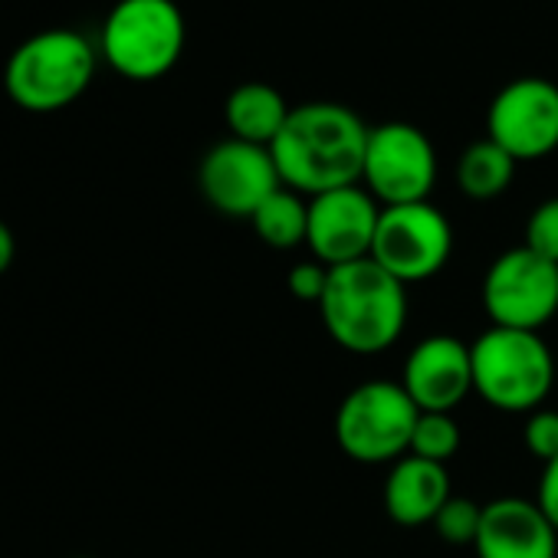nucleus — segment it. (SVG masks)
I'll list each match as a JSON object with an SVG mask.
<instances>
[{
    "label": "nucleus",
    "instance_id": "12",
    "mask_svg": "<svg viewBox=\"0 0 558 558\" xmlns=\"http://www.w3.org/2000/svg\"><path fill=\"white\" fill-rule=\"evenodd\" d=\"M381 204L362 187H336L310 197V233L306 246L323 266H345L372 256Z\"/></svg>",
    "mask_w": 558,
    "mask_h": 558
},
{
    "label": "nucleus",
    "instance_id": "23",
    "mask_svg": "<svg viewBox=\"0 0 558 558\" xmlns=\"http://www.w3.org/2000/svg\"><path fill=\"white\" fill-rule=\"evenodd\" d=\"M326 283H329V266H323L319 259H306V263H296L287 276V287L296 300L303 303H316L323 300L326 293Z\"/></svg>",
    "mask_w": 558,
    "mask_h": 558
},
{
    "label": "nucleus",
    "instance_id": "20",
    "mask_svg": "<svg viewBox=\"0 0 558 558\" xmlns=\"http://www.w3.org/2000/svg\"><path fill=\"white\" fill-rule=\"evenodd\" d=\"M480 522H483V506H476V502L466 499V496H450V499L444 502V509L437 512L434 529H437V535H440L444 542L470 545V542H476Z\"/></svg>",
    "mask_w": 558,
    "mask_h": 558
},
{
    "label": "nucleus",
    "instance_id": "7",
    "mask_svg": "<svg viewBox=\"0 0 558 558\" xmlns=\"http://www.w3.org/2000/svg\"><path fill=\"white\" fill-rule=\"evenodd\" d=\"M483 310L499 329L538 332L558 313V263L529 246L506 250L483 279Z\"/></svg>",
    "mask_w": 558,
    "mask_h": 558
},
{
    "label": "nucleus",
    "instance_id": "19",
    "mask_svg": "<svg viewBox=\"0 0 558 558\" xmlns=\"http://www.w3.org/2000/svg\"><path fill=\"white\" fill-rule=\"evenodd\" d=\"M460 440H463V437H460V427H457L453 414H424V411H421L408 453L447 466V460L457 457Z\"/></svg>",
    "mask_w": 558,
    "mask_h": 558
},
{
    "label": "nucleus",
    "instance_id": "5",
    "mask_svg": "<svg viewBox=\"0 0 558 558\" xmlns=\"http://www.w3.org/2000/svg\"><path fill=\"white\" fill-rule=\"evenodd\" d=\"M106 63L132 80L155 83L168 76L187 44V24L174 0H119L102 24Z\"/></svg>",
    "mask_w": 558,
    "mask_h": 558
},
{
    "label": "nucleus",
    "instance_id": "1",
    "mask_svg": "<svg viewBox=\"0 0 558 558\" xmlns=\"http://www.w3.org/2000/svg\"><path fill=\"white\" fill-rule=\"evenodd\" d=\"M368 132L372 129L349 106L303 102L293 106L269 151L287 187L316 197L336 187L362 184Z\"/></svg>",
    "mask_w": 558,
    "mask_h": 558
},
{
    "label": "nucleus",
    "instance_id": "22",
    "mask_svg": "<svg viewBox=\"0 0 558 558\" xmlns=\"http://www.w3.org/2000/svg\"><path fill=\"white\" fill-rule=\"evenodd\" d=\"M522 440L529 447L532 457H538L542 463L558 460V411H532L522 430Z\"/></svg>",
    "mask_w": 558,
    "mask_h": 558
},
{
    "label": "nucleus",
    "instance_id": "10",
    "mask_svg": "<svg viewBox=\"0 0 558 558\" xmlns=\"http://www.w3.org/2000/svg\"><path fill=\"white\" fill-rule=\"evenodd\" d=\"M486 138L515 161H538L558 148V86L522 76L502 86L486 112Z\"/></svg>",
    "mask_w": 558,
    "mask_h": 558
},
{
    "label": "nucleus",
    "instance_id": "24",
    "mask_svg": "<svg viewBox=\"0 0 558 558\" xmlns=\"http://www.w3.org/2000/svg\"><path fill=\"white\" fill-rule=\"evenodd\" d=\"M538 509L548 515V522L558 529V460L545 463L542 480H538V496H535Z\"/></svg>",
    "mask_w": 558,
    "mask_h": 558
},
{
    "label": "nucleus",
    "instance_id": "17",
    "mask_svg": "<svg viewBox=\"0 0 558 558\" xmlns=\"http://www.w3.org/2000/svg\"><path fill=\"white\" fill-rule=\"evenodd\" d=\"M256 236L272 246V250H293L300 243H306L310 233V201H303L300 191L293 187H279L276 194H269L256 214L250 217Z\"/></svg>",
    "mask_w": 558,
    "mask_h": 558
},
{
    "label": "nucleus",
    "instance_id": "26",
    "mask_svg": "<svg viewBox=\"0 0 558 558\" xmlns=\"http://www.w3.org/2000/svg\"><path fill=\"white\" fill-rule=\"evenodd\" d=\"M80 558H89V555H80Z\"/></svg>",
    "mask_w": 558,
    "mask_h": 558
},
{
    "label": "nucleus",
    "instance_id": "6",
    "mask_svg": "<svg viewBox=\"0 0 558 558\" xmlns=\"http://www.w3.org/2000/svg\"><path fill=\"white\" fill-rule=\"evenodd\" d=\"M417 404L398 381H365L345 395L336 411V440L359 463L401 460L411 450Z\"/></svg>",
    "mask_w": 558,
    "mask_h": 558
},
{
    "label": "nucleus",
    "instance_id": "15",
    "mask_svg": "<svg viewBox=\"0 0 558 558\" xmlns=\"http://www.w3.org/2000/svg\"><path fill=\"white\" fill-rule=\"evenodd\" d=\"M450 496L453 493H450L447 466L430 463L414 453L395 460V466L385 480V509L398 525L434 522Z\"/></svg>",
    "mask_w": 558,
    "mask_h": 558
},
{
    "label": "nucleus",
    "instance_id": "21",
    "mask_svg": "<svg viewBox=\"0 0 558 558\" xmlns=\"http://www.w3.org/2000/svg\"><path fill=\"white\" fill-rule=\"evenodd\" d=\"M522 246H529L548 263H558V197H548L532 210Z\"/></svg>",
    "mask_w": 558,
    "mask_h": 558
},
{
    "label": "nucleus",
    "instance_id": "14",
    "mask_svg": "<svg viewBox=\"0 0 558 558\" xmlns=\"http://www.w3.org/2000/svg\"><path fill=\"white\" fill-rule=\"evenodd\" d=\"M476 558H558V529L522 496H502L483 506Z\"/></svg>",
    "mask_w": 558,
    "mask_h": 558
},
{
    "label": "nucleus",
    "instance_id": "13",
    "mask_svg": "<svg viewBox=\"0 0 558 558\" xmlns=\"http://www.w3.org/2000/svg\"><path fill=\"white\" fill-rule=\"evenodd\" d=\"M401 388L424 414H450L473 391L470 345L453 336L421 339L401 375Z\"/></svg>",
    "mask_w": 558,
    "mask_h": 558
},
{
    "label": "nucleus",
    "instance_id": "11",
    "mask_svg": "<svg viewBox=\"0 0 558 558\" xmlns=\"http://www.w3.org/2000/svg\"><path fill=\"white\" fill-rule=\"evenodd\" d=\"M197 184L214 210L246 220L269 194L287 187L276 171L272 151L240 138H223L201 158Z\"/></svg>",
    "mask_w": 558,
    "mask_h": 558
},
{
    "label": "nucleus",
    "instance_id": "16",
    "mask_svg": "<svg viewBox=\"0 0 558 558\" xmlns=\"http://www.w3.org/2000/svg\"><path fill=\"white\" fill-rule=\"evenodd\" d=\"M290 112L293 109L287 106L283 93L266 83H243L223 102V119H227L230 138L263 145V148H269L279 138Z\"/></svg>",
    "mask_w": 558,
    "mask_h": 558
},
{
    "label": "nucleus",
    "instance_id": "9",
    "mask_svg": "<svg viewBox=\"0 0 558 558\" xmlns=\"http://www.w3.org/2000/svg\"><path fill=\"white\" fill-rule=\"evenodd\" d=\"M450 253L453 227L430 201L381 207L372 259L395 279H401L404 287L437 276L447 266Z\"/></svg>",
    "mask_w": 558,
    "mask_h": 558
},
{
    "label": "nucleus",
    "instance_id": "8",
    "mask_svg": "<svg viewBox=\"0 0 558 558\" xmlns=\"http://www.w3.org/2000/svg\"><path fill=\"white\" fill-rule=\"evenodd\" d=\"M437 184L434 142L411 122H381L368 132L362 187L381 204L427 201Z\"/></svg>",
    "mask_w": 558,
    "mask_h": 558
},
{
    "label": "nucleus",
    "instance_id": "4",
    "mask_svg": "<svg viewBox=\"0 0 558 558\" xmlns=\"http://www.w3.org/2000/svg\"><path fill=\"white\" fill-rule=\"evenodd\" d=\"M473 391L496 411L532 414L555 385V359L538 332L489 326L473 345Z\"/></svg>",
    "mask_w": 558,
    "mask_h": 558
},
{
    "label": "nucleus",
    "instance_id": "25",
    "mask_svg": "<svg viewBox=\"0 0 558 558\" xmlns=\"http://www.w3.org/2000/svg\"><path fill=\"white\" fill-rule=\"evenodd\" d=\"M14 256H17V236L4 220H0V276L14 266Z\"/></svg>",
    "mask_w": 558,
    "mask_h": 558
},
{
    "label": "nucleus",
    "instance_id": "18",
    "mask_svg": "<svg viewBox=\"0 0 558 558\" xmlns=\"http://www.w3.org/2000/svg\"><path fill=\"white\" fill-rule=\"evenodd\" d=\"M515 158L506 155L496 142L480 138L466 145V151L457 161V184L470 201H493L499 197L512 178H515Z\"/></svg>",
    "mask_w": 558,
    "mask_h": 558
},
{
    "label": "nucleus",
    "instance_id": "3",
    "mask_svg": "<svg viewBox=\"0 0 558 558\" xmlns=\"http://www.w3.org/2000/svg\"><path fill=\"white\" fill-rule=\"evenodd\" d=\"M96 76V50L76 31H44L24 40L8 66L4 89L27 112H60L73 106Z\"/></svg>",
    "mask_w": 558,
    "mask_h": 558
},
{
    "label": "nucleus",
    "instance_id": "2",
    "mask_svg": "<svg viewBox=\"0 0 558 558\" xmlns=\"http://www.w3.org/2000/svg\"><path fill=\"white\" fill-rule=\"evenodd\" d=\"M319 313L336 345L352 355H381L408 326V287L372 256L332 266Z\"/></svg>",
    "mask_w": 558,
    "mask_h": 558
}]
</instances>
